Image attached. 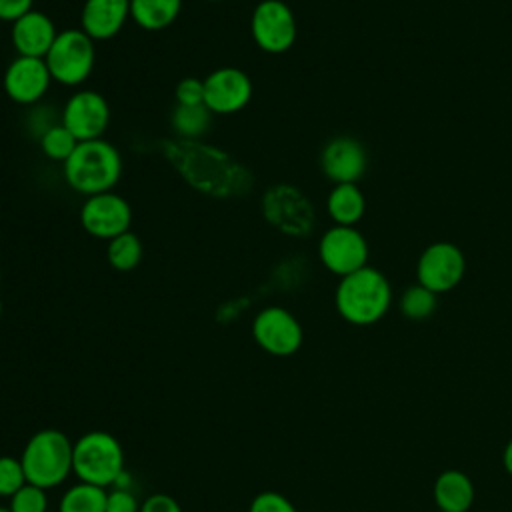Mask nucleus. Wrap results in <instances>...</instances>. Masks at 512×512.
Here are the masks:
<instances>
[{
    "mask_svg": "<svg viewBox=\"0 0 512 512\" xmlns=\"http://www.w3.org/2000/svg\"><path fill=\"white\" fill-rule=\"evenodd\" d=\"M130 18V0H84L80 28L94 40L114 38Z\"/></svg>",
    "mask_w": 512,
    "mask_h": 512,
    "instance_id": "17",
    "label": "nucleus"
},
{
    "mask_svg": "<svg viewBox=\"0 0 512 512\" xmlns=\"http://www.w3.org/2000/svg\"><path fill=\"white\" fill-rule=\"evenodd\" d=\"M174 98H176V104H182V106L204 104V80L196 76L182 78L174 88Z\"/></svg>",
    "mask_w": 512,
    "mask_h": 512,
    "instance_id": "30",
    "label": "nucleus"
},
{
    "mask_svg": "<svg viewBox=\"0 0 512 512\" xmlns=\"http://www.w3.org/2000/svg\"><path fill=\"white\" fill-rule=\"evenodd\" d=\"M262 214L286 236H308L316 216L308 196L292 184H274L262 196Z\"/></svg>",
    "mask_w": 512,
    "mask_h": 512,
    "instance_id": "6",
    "label": "nucleus"
},
{
    "mask_svg": "<svg viewBox=\"0 0 512 512\" xmlns=\"http://www.w3.org/2000/svg\"><path fill=\"white\" fill-rule=\"evenodd\" d=\"M72 474L86 484L108 488L124 474V448L104 430H90L74 442Z\"/></svg>",
    "mask_w": 512,
    "mask_h": 512,
    "instance_id": "4",
    "label": "nucleus"
},
{
    "mask_svg": "<svg viewBox=\"0 0 512 512\" xmlns=\"http://www.w3.org/2000/svg\"><path fill=\"white\" fill-rule=\"evenodd\" d=\"M326 212L336 226H356L366 212V198L358 184H334L326 198Z\"/></svg>",
    "mask_w": 512,
    "mask_h": 512,
    "instance_id": "19",
    "label": "nucleus"
},
{
    "mask_svg": "<svg viewBox=\"0 0 512 512\" xmlns=\"http://www.w3.org/2000/svg\"><path fill=\"white\" fill-rule=\"evenodd\" d=\"M50 70L44 58H30V56H16L10 60L2 74V88L4 94L20 106H32L44 100L52 84Z\"/></svg>",
    "mask_w": 512,
    "mask_h": 512,
    "instance_id": "14",
    "label": "nucleus"
},
{
    "mask_svg": "<svg viewBox=\"0 0 512 512\" xmlns=\"http://www.w3.org/2000/svg\"><path fill=\"white\" fill-rule=\"evenodd\" d=\"M438 512H440V510H438Z\"/></svg>",
    "mask_w": 512,
    "mask_h": 512,
    "instance_id": "39",
    "label": "nucleus"
},
{
    "mask_svg": "<svg viewBox=\"0 0 512 512\" xmlns=\"http://www.w3.org/2000/svg\"><path fill=\"white\" fill-rule=\"evenodd\" d=\"M38 144H40L42 154H44L48 160H52V162H62V164H64V162L72 156V152L76 150L78 140H76L74 134L60 122V124L52 126V128L38 140Z\"/></svg>",
    "mask_w": 512,
    "mask_h": 512,
    "instance_id": "25",
    "label": "nucleus"
},
{
    "mask_svg": "<svg viewBox=\"0 0 512 512\" xmlns=\"http://www.w3.org/2000/svg\"><path fill=\"white\" fill-rule=\"evenodd\" d=\"M248 512H298V510L284 494L274 490H264L252 498Z\"/></svg>",
    "mask_w": 512,
    "mask_h": 512,
    "instance_id": "29",
    "label": "nucleus"
},
{
    "mask_svg": "<svg viewBox=\"0 0 512 512\" xmlns=\"http://www.w3.org/2000/svg\"><path fill=\"white\" fill-rule=\"evenodd\" d=\"M204 80V106L212 114H236L252 100V80L236 66H222L212 70Z\"/></svg>",
    "mask_w": 512,
    "mask_h": 512,
    "instance_id": "13",
    "label": "nucleus"
},
{
    "mask_svg": "<svg viewBox=\"0 0 512 512\" xmlns=\"http://www.w3.org/2000/svg\"><path fill=\"white\" fill-rule=\"evenodd\" d=\"M432 494L440 512H468L474 502V484L462 470H444L434 480Z\"/></svg>",
    "mask_w": 512,
    "mask_h": 512,
    "instance_id": "18",
    "label": "nucleus"
},
{
    "mask_svg": "<svg viewBox=\"0 0 512 512\" xmlns=\"http://www.w3.org/2000/svg\"><path fill=\"white\" fill-rule=\"evenodd\" d=\"M0 512H12L8 506H0Z\"/></svg>",
    "mask_w": 512,
    "mask_h": 512,
    "instance_id": "35",
    "label": "nucleus"
},
{
    "mask_svg": "<svg viewBox=\"0 0 512 512\" xmlns=\"http://www.w3.org/2000/svg\"><path fill=\"white\" fill-rule=\"evenodd\" d=\"M8 508L12 512H48L46 490L26 482L16 494L8 498Z\"/></svg>",
    "mask_w": 512,
    "mask_h": 512,
    "instance_id": "27",
    "label": "nucleus"
},
{
    "mask_svg": "<svg viewBox=\"0 0 512 512\" xmlns=\"http://www.w3.org/2000/svg\"><path fill=\"white\" fill-rule=\"evenodd\" d=\"M106 512H140V502L126 488H116L106 496Z\"/></svg>",
    "mask_w": 512,
    "mask_h": 512,
    "instance_id": "31",
    "label": "nucleus"
},
{
    "mask_svg": "<svg viewBox=\"0 0 512 512\" xmlns=\"http://www.w3.org/2000/svg\"><path fill=\"white\" fill-rule=\"evenodd\" d=\"M182 12V0H130V18L146 32L166 30Z\"/></svg>",
    "mask_w": 512,
    "mask_h": 512,
    "instance_id": "20",
    "label": "nucleus"
},
{
    "mask_svg": "<svg viewBox=\"0 0 512 512\" xmlns=\"http://www.w3.org/2000/svg\"><path fill=\"white\" fill-rule=\"evenodd\" d=\"M80 224L90 236L108 242L130 230L132 208L114 190L86 196L80 206Z\"/></svg>",
    "mask_w": 512,
    "mask_h": 512,
    "instance_id": "11",
    "label": "nucleus"
},
{
    "mask_svg": "<svg viewBox=\"0 0 512 512\" xmlns=\"http://www.w3.org/2000/svg\"><path fill=\"white\" fill-rule=\"evenodd\" d=\"M436 308H438V294H434L432 290L424 288L418 282L408 286L400 296V312L408 320L422 322L430 318L436 312Z\"/></svg>",
    "mask_w": 512,
    "mask_h": 512,
    "instance_id": "24",
    "label": "nucleus"
},
{
    "mask_svg": "<svg viewBox=\"0 0 512 512\" xmlns=\"http://www.w3.org/2000/svg\"><path fill=\"white\" fill-rule=\"evenodd\" d=\"M62 166L66 184L84 196L114 190L122 176V156L118 148L104 138L78 142L76 150Z\"/></svg>",
    "mask_w": 512,
    "mask_h": 512,
    "instance_id": "2",
    "label": "nucleus"
},
{
    "mask_svg": "<svg viewBox=\"0 0 512 512\" xmlns=\"http://www.w3.org/2000/svg\"><path fill=\"white\" fill-rule=\"evenodd\" d=\"M0 318H2V302H0Z\"/></svg>",
    "mask_w": 512,
    "mask_h": 512,
    "instance_id": "37",
    "label": "nucleus"
},
{
    "mask_svg": "<svg viewBox=\"0 0 512 512\" xmlns=\"http://www.w3.org/2000/svg\"><path fill=\"white\" fill-rule=\"evenodd\" d=\"M252 336L264 352L286 358L300 350L304 330L290 310L282 306H266L252 320Z\"/></svg>",
    "mask_w": 512,
    "mask_h": 512,
    "instance_id": "10",
    "label": "nucleus"
},
{
    "mask_svg": "<svg viewBox=\"0 0 512 512\" xmlns=\"http://www.w3.org/2000/svg\"><path fill=\"white\" fill-rule=\"evenodd\" d=\"M60 122L78 142L102 138L110 124V104L96 90H76L60 110Z\"/></svg>",
    "mask_w": 512,
    "mask_h": 512,
    "instance_id": "12",
    "label": "nucleus"
},
{
    "mask_svg": "<svg viewBox=\"0 0 512 512\" xmlns=\"http://www.w3.org/2000/svg\"><path fill=\"white\" fill-rule=\"evenodd\" d=\"M56 124H60V112L54 110L50 104L38 102V104L28 106V112L24 118V130L36 142Z\"/></svg>",
    "mask_w": 512,
    "mask_h": 512,
    "instance_id": "26",
    "label": "nucleus"
},
{
    "mask_svg": "<svg viewBox=\"0 0 512 512\" xmlns=\"http://www.w3.org/2000/svg\"><path fill=\"white\" fill-rule=\"evenodd\" d=\"M206 2H220V0H206Z\"/></svg>",
    "mask_w": 512,
    "mask_h": 512,
    "instance_id": "38",
    "label": "nucleus"
},
{
    "mask_svg": "<svg viewBox=\"0 0 512 512\" xmlns=\"http://www.w3.org/2000/svg\"><path fill=\"white\" fill-rule=\"evenodd\" d=\"M44 62L54 82L70 88L80 86L90 78L96 64L94 40L82 28L60 30Z\"/></svg>",
    "mask_w": 512,
    "mask_h": 512,
    "instance_id": "5",
    "label": "nucleus"
},
{
    "mask_svg": "<svg viewBox=\"0 0 512 512\" xmlns=\"http://www.w3.org/2000/svg\"><path fill=\"white\" fill-rule=\"evenodd\" d=\"M250 34L262 52L282 54L296 42V16L282 0H260L250 16Z\"/></svg>",
    "mask_w": 512,
    "mask_h": 512,
    "instance_id": "7",
    "label": "nucleus"
},
{
    "mask_svg": "<svg viewBox=\"0 0 512 512\" xmlns=\"http://www.w3.org/2000/svg\"><path fill=\"white\" fill-rule=\"evenodd\" d=\"M140 512H182V506L174 496L158 492V494H150L140 504Z\"/></svg>",
    "mask_w": 512,
    "mask_h": 512,
    "instance_id": "32",
    "label": "nucleus"
},
{
    "mask_svg": "<svg viewBox=\"0 0 512 512\" xmlns=\"http://www.w3.org/2000/svg\"><path fill=\"white\" fill-rule=\"evenodd\" d=\"M170 124L176 136L184 140H198L208 132L212 124V112L204 104H198V106L176 104L170 116Z\"/></svg>",
    "mask_w": 512,
    "mask_h": 512,
    "instance_id": "22",
    "label": "nucleus"
},
{
    "mask_svg": "<svg viewBox=\"0 0 512 512\" xmlns=\"http://www.w3.org/2000/svg\"><path fill=\"white\" fill-rule=\"evenodd\" d=\"M0 284H2V266H0Z\"/></svg>",
    "mask_w": 512,
    "mask_h": 512,
    "instance_id": "36",
    "label": "nucleus"
},
{
    "mask_svg": "<svg viewBox=\"0 0 512 512\" xmlns=\"http://www.w3.org/2000/svg\"><path fill=\"white\" fill-rule=\"evenodd\" d=\"M58 36L54 20L42 10H30L10 26V40L18 56L44 58Z\"/></svg>",
    "mask_w": 512,
    "mask_h": 512,
    "instance_id": "16",
    "label": "nucleus"
},
{
    "mask_svg": "<svg viewBox=\"0 0 512 512\" xmlns=\"http://www.w3.org/2000/svg\"><path fill=\"white\" fill-rule=\"evenodd\" d=\"M106 496V488L78 480L62 494L58 512H106Z\"/></svg>",
    "mask_w": 512,
    "mask_h": 512,
    "instance_id": "21",
    "label": "nucleus"
},
{
    "mask_svg": "<svg viewBox=\"0 0 512 512\" xmlns=\"http://www.w3.org/2000/svg\"><path fill=\"white\" fill-rule=\"evenodd\" d=\"M334 304L348 324L370 326L382 320L390 310L392 286L378 268L364 266L340 278Z\"/></svg>",
    "mask_w": 512,
    "mask_h": 512,
    "instance_id": "1",
    "label": "nucleus"
},
{
    "mask_svg": "<svg viewBox=\"0 0 512 512\" xmlns=\"http://www.w3.org/2000/svg\"><path fill=\"white\" fill-rule=\"evenodd\" d=\"M320 168L334 184H356L368 170V152L354 136H334L320 152Z\"/></svg>",
    "mask_w": 512,
    "mask_h": 512,
    "instance_id": "15",
    "label": "nucleus"
},
{
    "mask_svg": "<svg viewBox=\"0 0 512 512\" xmlns=\"http://www.w3.org/2000/svg\"><path fill=\"white\" fill-rule=\"evenodd\" d=\"M502 464L506 468V472L512 476V438L508 440V444L504 446V452H502Z\"/></svg>",
    "mask_w": 512,
    "mask_h": 512,
    "instance_id": "34",
    "label": "nucleus"
},
{
    "mask_svg": "<svg viewBox=\"0 0 512 512\" xmlns=\"http://www.w3.org/2000/svg\"><path fill=\"white\" fill-rule=\"evenodd\" d=\"M142 242L134 232H124L106 244V260L118 272L134 270L142 260Z\"/></svg>",
    "mask_w": 512,
    "mask_h": 512,
    "instance_id": "23",
    "label": "nucleus"
},
{
    "mask_svg": "<svg viewBox=\"0 0 512 512\" xmlns=\"http://www.w3.org/2000/svg\"><path fill=\"white\" fill-rule=\"evenodd\" d=\"M368 256V240L356 226L334 224L320 236L318 258L328 272L340 278L368 266Z\"/></svg>",
    "mask_w": 512,
    "mask_h": 512,
    "instance_id": "9",
    "label": "nucleus"
},
{
    "mask_svg": "<svg viewBox=\"0 0 512 512\" xmlns=\"http://www.w3.org/2000/svg\"><path fill=\"white\" fill-rule=\"evenodd\" d=\"M26 474L20 458L0 456V496L10 498L26 484Z\"/></svg>",
    "mask_w": 512,
    "mask_h": 512,
    "instance_id": "28",
    "label": "nucleus"
},
{
    "mask_svg": "<svg viewBox=\"0 0 512 512\" xmlns=\"http://www.w3.org/2000/svg\"><path fill=\"white\" fill-rule=\"evenodd\" d=\"M466 274L464 252L446 240L428 244L416 262V280L434 294L454 290Z\"/></svg>",
    "mask_w": 512,
    "mask_h": 512,
    "instance_id": "8",
    "label": "nucleus"
},
{
    "mask_svg": "<svg viewBox=\"0 0 512 512\" xmlns=\"http://www.w3.org/2000/svg\"><path fill=\"white\" fill-rule=\"evenodd\" d=\"M74 442L56 428L34 432L20 454V462L30 484L44 490L60 486L72 474Z\"/></svg>",
    "mask_w": 512,
    "mask_h": 512,
    "instance_id": "3",
    "label": "nucleus"
},
{
    "mask_svg": "<svg viewBox=\"0 0 512 512\" xmlns=\"http://www.w3.org/2000/svg\"><path fill=\"white\" fill-rule=\"evenodd\" d=\"M34 10V0H0V20L16 22L24 14Z\"/></svg>",
    "mask_w": 512,
    "mask_h": 512,
    "instance_id": "33",
    "label": "nucleus"
}]
</instances>
